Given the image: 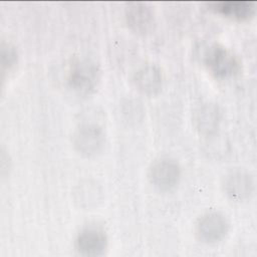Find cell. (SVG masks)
Wrapping results in <instances>:
<instances>
[{
	"mask_svg": "<svg viewBox=\"0 0 257 257\" xmlns=\"http://www.w3.org/2000/svg\"><path fill=\"white\" fill-rule=\"evenodd\" d=\"M133 81L136 88L142 93L155 95L163 85L162 71L154 64H145L135 72Z\"/></svg>",
	"mask_w": 257,
	"mask_h": 257,
	"instance_id": "9c48e42d",
	"label": "cell"
},
{
	"mask_svg": "<svg viewBox=\"0 0 257 257\" xmlns=\"http://www.w3.org/2000/svg\"><path fill=\"white\" fill-rule=\"evenodd\" d=\"M104 142V133L95 123H84L80 125L73 136V144L76 151L85 157H92L100 153L103 149Z\"/></svg>",
	"mask_w": 257,
	"mask_h": 257,
	"instance_id": "3957f363",
	"label": "cell"
},
{
	"mask_svg": "<svg viewBox=\"0 0 257 257\" xmlns=\"http://www.w3.org/2000/svg\"><path fill=\"white\" fill-rule=\"evenodd\" d=\"M228 230V220L218 212H209L203 215L196 226V234L199 240L207 244H215L222 241Z\"/></svg>",
	"mask_w": 257,
	"mask_h": 257,
	"instance_id": "5b68a950",
	"label": "cell"
},
{
	"mask_svg": "<svg viewBox=\"0 0 257 257\" xmlns=\"http://www.w3.org/2000/svg\"><path fill=\"white\" fill-rule=\"evenodd\" d=\"M17 61V51L14 46L10 43L1 44V67L2 72L4 73L5 70H9L11 67L15 65Z\"/></svg>",
	"mask_w": 257,
	"mask_h": 257,
	"instance_id": "7c38bea8",
	"label": "cell"
},
{
	"mask_svg": "<svg viewBox=\"0 0 257 257\" xmlns=\"http://www.w3.org/2000/svg\"><path fill=\"white\" fill-rule=\"evenodd\" d=\"M107 246L105 232L95 226L82 229L76 237L75 247L77 251L86 256L101 255Z\"/></svg>",
	"mask_w": 257,
	"mask_h": 257,
	"instance_id": "8992f818",
	"label": "cell"
},
{
	"mask_svg": "<svg viewBox=\"0 0 257 257\" xmlns=\"http://www.w3.org/2000/svg\"><path fill=\"white\" fill-rule=\"evenodd\" d=\"M99 78L95 62L88 58L75 59L68 71V83L78 93L87 94L94 90Z\"/></svg>",
	"mask_w": 257,
	"mask_h": 257,
	"instance_id": "7a4b0ae2",
	"label": "cell"
},
{
	"mask_svg": "<svg viewBox=\"0 0 257 257\" xmlns=\"http://www.w3.org/2000/svg\"><path fill=\"white\" fill-rule=\"evenodd\" d=\"M209 8L214 12L234 20L244 21L252 18L255 14L254 2H212L208 4Z\"/></svg>",
	"mask_w": 257,
	"mask_h": 257,
	"instance_id": "30bf717a",
	"label": "cell"
},
{
	"mask_svg": "<svg viewBox=\"0 0 257 257\" xmlns=\"http://www.w3.org/2000/svg\"><path fill=\"white\" fill-rule=\"evenodd\" d=\"M200 58L209 71L218 78L232 77L241 69L238 57L220 44L205 45L201 48Z\"/></svg>",
	"mask_w": 257,
	"mask_h": 257,
	"instance_id": "6da1fadb",
	"label": "cell"
},
{
	"mask_svg": "<svg viewBox=\"0 0 257 257\" xmlns=\"http://www.w3.org/2000/svg\"><path fill=\"white\" fill-rule=\"evenodd\" d=\"M193 121L196 130L205 136L214 134L220 123V110L214 103L202 104L194 113Z\"/></svg>",
	"mask_w": 257,
	"mask_h": 257,
	"instance_id": "8fae6325",
	"label": "cell"
},
{
	"mask_svg": "<svg viewBox=\"0 0 257 257\" xmlns=\"http://www.w3.org/2000/svg\"><path fill=\"white\" fill-rule=\"evenodd\" d=\"M226 195L234 201L241 202L250 198L254 190L252 177L243 171H234L226 176L223 183Z\"/></svg>",
	"mask_w": 257,
	"mask_h": 257,
	"instance_id": "ba28073f",
	"label": "cell"
},
{
	"mask_svg": "<svg viewBox=\"0 0 257 257\" xmlns=\"http://www.w3.org/2000/svg\"><path fill=\"white\" fill-rule=\"evenodd\" d=\"M151 184L160 191H170L179 182L181 169L177 162L169 158L155 161L149 169Z\"/></svg>",
	"mask_w": 257,
	"mask_h": 257,
	"instance_id": "277c9868",
	"label": "cell"
},
{
	"mask_svg": "<svg viewBox=\"0 0 257 257\" xmlns=\"http://www.w3.org/2000/svg\"><path fill=\"white\" fill-rule=\"evenodd\" d=\"M125 20L130 29L139 35L150 33L155 25V15L152 8L139 2L127 5Z\"/></svg>",
	"mask_w": 257,
	"mask_h": 257,
	"instance_id": "52a82bcc",
	"label": "cell"
}]
</instances>
